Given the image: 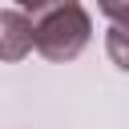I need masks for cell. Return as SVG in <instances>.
<instances>
[{
  "label": "cell",
  "mask_w": 129,
  "mask_h": 129,
  "mask_svg": "<svg viewBox=\"0 0 129 129\" xmlns=\"http://www.w3.org/2000/svg\"><path fill=\"white\" fill-rule=\"evenodd\" d=\"M89 36H93V20L81 0H56L52 8L36 12V20H32V44L52 64L77 60L85 52Z\"/></svg>",
  "instance_id": "1"
},
{
  "label": "cell",
  "mask_w": 129,
  "mask_h": 129,
  "mask_svg": "<svg viewBox=\"0 0 129 129\" xmlns=\"http://www.w3.org/2000/svg\"><path fill=\"white\" fill-rule=\"evenodd\" d=\"M32 48V20L20 8H0V60H24Z\"/></svg>",
  "instance_id": "2"
},
{
  "label": "cell",
  "mask_w": 129,
  "mask_h": 129,
  "mask_svg": "<svg viewBox=\"0 0 129 129\" xmlns=\"http://www.w3.org/2000/svg\"><path fill=\"white\" fill-rule=\"evenodd\" d=\"M105 52H109V60H113L121 73H129V28L113 24V28L105 32Z\"/></svg>",
  "instance_id": "3"
},
{
  "label": "cell",
  "mask_w": 129,
  "mask_h": 129,
  "mask_svg": "<svg viewBox=\"0 0 129 129\" xmlns=\"http://www.w3.org/2000/svg\"><path fill=\"white\" fill-rule=\"evenodd\" d=\"M97 8L113 20V24H121V28H129V0H97Z\"/></svg>",
  "instance_id": "4"
},
{
  "label": "cell",
  "mask_w": 129,
  "mask_h": 129,
  "mask_svg": "<svg viewBox=\"0 0 129 129\" xmlns=\"http://www.w3.org/2000/svg\"><path fill=\"white\" fill-rule=\"evenodd\" d=\"M20 8H28V12H44V8H52L56 0H16Z\"/></svg>",
  "instance_id": "5"
}]
</instances>
